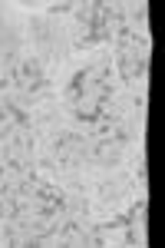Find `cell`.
Listing matches in <instances>:
<instances>
[{"label": "cell", "mask_w": 165, "mask_h": 248, "mask_svg": "<svg viewBox=\"0 0 165 248\" xmlns=\"http://www.w3.org/2000/svg\"><path fill=\"white\" fill-rule=\"evenodd\" d=\"M76 7L73 3H53V7H50V17H60V14H73Z\"/></svg>", "instance_id": "1"}]
</instances>
